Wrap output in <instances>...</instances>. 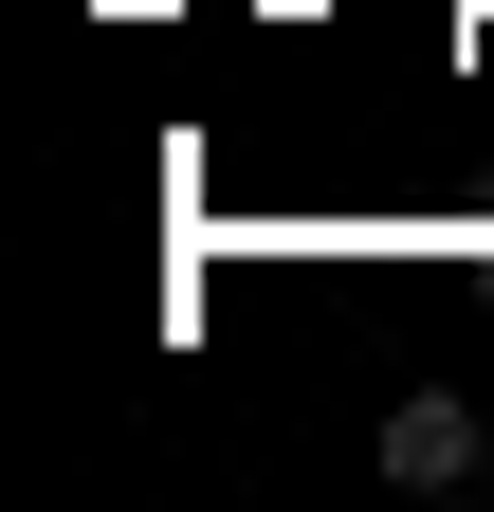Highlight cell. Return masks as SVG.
<instances>
[{
  "label": "cell",
  "mask_w": 494,
  "mask_h": 512,
  "mask_svg": "<svg viewBox=\"0 0 494 512\" xmlns=\"http://www.w3.org/2000/svg\"><path fill=\"white\" fill-rule=\"evenodd\" d=\"M366 458H385L403 494H476L494 476V421H476V384H403V403L366 421Z\"/></svg>",
  "instance_id": "6da1fadb"
}]
</instances>
